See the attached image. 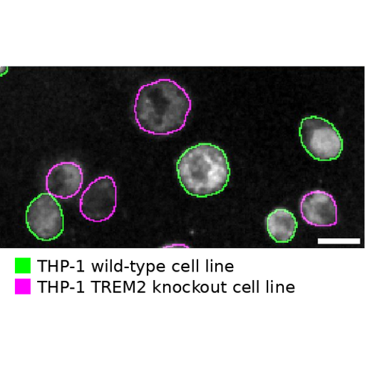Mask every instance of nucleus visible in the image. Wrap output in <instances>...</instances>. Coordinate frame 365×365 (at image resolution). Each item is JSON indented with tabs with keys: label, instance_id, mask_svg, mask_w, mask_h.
Here are the masks:
<instances>
[{
	"label": "nucleus",
	"instance_id": "f257e3e1",
	"mask_svg": "<svg viewBox=\"0 0 365 365\" xmlns=\"http://www.w3.org/2000/svg\"><path fill=\"white\" fill-rule=\"evenodd\" d=\"M192 106V99L184 88L170 78H160L138 90L135 120L140 129L149 135H170L185 127Z\"/></svg>",
	"mask_w": 365,
	"mask_h": 365
},
{
	"label": "nucleus",
	"instance_id": "20e7f679",
	"mask_svg": "<svg viewBox=\"0 0 365 365\" xmlns=\"http://www.w3.org/2000/svg\"><path fill=\"white\" fill-rule=\"evenodd\" d=\"M26 223L38 240L51 242L59 238L64 231V215L57 198L42 192L33 199L26 208Z\"/></svg>",
	"mask_w": 365,
	"mask_h": 365
},
{
	"label": "nucleus",
	"instance_id": "0eeeda50",
	"mask_svg": "<svg viewBox=\"0 0 365 365\" xmlns=\"http://www.w3.org/2000/svg\"><path fill=\"white\" fill-rule=\"evenodd\" d=\"M302 219L308 224L318 227L335 226L338 223V207L335 198L322 190L306 193L301 201Z\"/></svg>",
	"mask_w": 365,
	"mask_h": 365
},
{
	"label": "nucleus",
	"instance_id": "f03ea898",
	"mask_svg": "<svg viewBox=\"0 0 365 365\" xmlns=\"http://www.w3.org/2000/svg\"><path fill=\"white\" fill-rule=\"evenodd\" d=\"M176 170L182 188L197 197L221 193L230 177L226 153L218 145L208 143L187 148L178 160Z\"/></svg>",
	"mask_w": 365,
	"mask_h": 365
},
{
	"label": "nucleus",
	"instance_id": "39448f33",
	"mask_svg": "<svg viewBox=\"0 0 365 365\" xmlns=\"http://www.w3.org/2000/svg\"><path fill=\"white\" fill-rule=\"evenodd\" d=\"M118 206V187L113 177H98L91 182L80 198L79 210L83 217L102 223L113 217Z\"/></svg>",
	"mask_w": 365,
	"mask_h": 365
},
{
	"label": "nucleus",
	"instance_id": "423d86ee",
	"mask_svg": "<svg viewBox=\"0 0 365 365\" xmlns=\"http://www.w3.org/2000/svg\"><path fill=\"white\" fill-rule=\"evenodd\" d=\"M84 182V173L81 165L75 162L57 163L46 176V192L57 199H70L77 195Z\"/></svg>",
	"mask_w": 365,
	"mask_h": 365
},
{
	"label": "nucleus",
	"instance_id": "6e6552de",
	"mask_svg": "<svg viewBox=\"0 0 365 365\" xmlns=\"http://www.w3.org/2000/svg\"><path fill=\"white\" fill-rule=\"evenodd\" d=\"M297 226L294 214L284 208L274 210L267 219L268 233L277 243L291 242L295 236Z\"/></svg>",
	"mask_w": 365,
	"mask_h": 365
},
{
	"label": "nucleus",
	"instance_id": "7ed1b4c3",
	"mask_svg": "<svg viewBox=\"0 0 365 365\" xmlns=\"http://www.w3.org/2000/svg\"><path fill=\"white\" fill-rule=\"evenodd\" d=\"M299 135L305 150L314 160H334L343 151V139L338 129L333 123L317 115L302 120Z\"/></svg>",
	"mask_w": 365,
	"mask_h": 365
}]
</instances>
